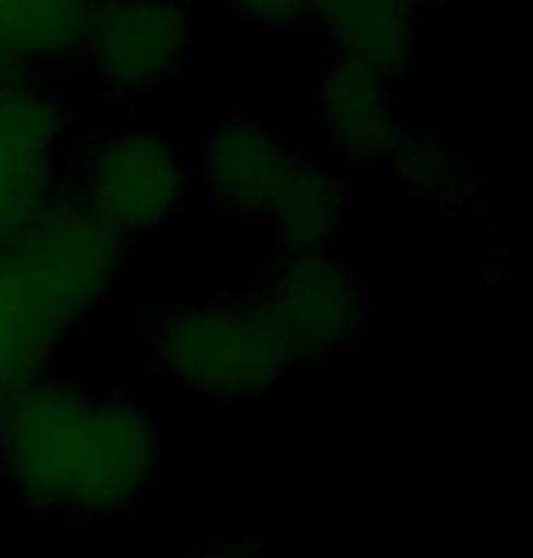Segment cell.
<instances>
[{
	"label": "cell",
	"instance_id": "6da1fadb",
	"mask_svg": "<svg viewBox=\"0 0 533 558\" xmlns=\"http://www.w3.org/2000/svg\"><path fill=\"white\" fill-rule=\"evenodd\" d=\"M161 424L118 387L45 373L0 395V486L40 519L132 511L161 468Z\"/></svg>",
	"mask_w": 533,
	"mask_h": 558
},
{
	"label": "cell",
	"instance_id": "7a4b0ae2",
	"mask_svg": "<svg viewBox=\"0 0 533 558\" xmlns=\"http://www.w3.org/2000/svg\"><path fill=\"white\" fill-rule=\"evenodd\" d=\"M129 245L62 191L0 241V395L51 373L118 286Z\"/></svg>",
	"mask_w": 533,
	"mask_h": 558
},
{
	"label": "cell",
	"instance_id": "3957f363",
	"mask_svg": "<svg viewBox=\"0 0 533 558\" xmlns=\"http://www.w3.org/2000/svg\"><path fill=\"white\" fill-rule=\"evenodd\" d=\"M194 191L219 216L270 230L278 252L332 248L348 219L343 168L270 121L231 110L191 150Z\"/></svg>",
	"mask_w": 533,
	"mask_h": 558
},
{
	"label": "cell",
	"instance_id": "277c9868",
	"mask_svg": "<svg viewBox=\"0 0 533 558\" xmlns=\"http://www.w3.org/2000/svg\"><path fill=\"white\" fill-rule=\"evenodd\" d=\"M62 191L124 245L180 223L197 194L191 150L146 121L107 124L77 135L66 157Z\"/></svg>",
	"mask_w": 533,
	"mask_h": 558
},
{
	"label": "cell",
	"instance_id": "5b68a950",
	"mask_svg": "<svg viewBox=\"0 0 533 558\" xmlns=\"http://www.w3.org/2000/svg\"><path fill=\"white\" fill-rule=\"evenodd\" d=\"M143 357L165 384L205 402H256L286 380L245 289L158 311L143 329Z\"/></svg>",
	"mask_w": 533,
	"mask_h": 558
},
{
	"label": "cell",
	"instance_id": "8992f818",
	"mask_svg": "<svg viewBox=\"0 0 533 558\" xmlns=\"http://www.w3.org/2000/svg\"><path fill=\"white\" fill-rule=\"evenodd\" d=\"M286 373L315 368L359 343L370 318L359 274L332 248L278 252L245 289Z\"/></svg>",
	"mask_w": 533,
	"mask_h": 558
},
{
	"label": "cell",
	"instance_id": "52a82bcc",
	"mask_svg": "<svg viewBox=\"0 0 533 558\" xmlns=\"http://www.w3.org/2000/svg\"><path fill=\"white\" fill-rule=\"evenodd\" d=\"M77 110L51 73H0V241L26 230L66 186Z\"/></svg>",
	"mask_w": 533,
	"mask_h": 558
},
{
	"label": "cell",
	"instance_id": "ba28073f",
	"mask_svg": "<svg viewBox=\"0 0 533 558\" xmlns=\"http://www.w3.org/2000/svg\"><path fill=\"white\" fill-rule=\"evenodd\" d=\"M194 45L186 0H92L77 66L107 99H146L180 77Z\"/></svg>",
	"mask_w": 533,
	"mask_h": 558
},
{
	"label": "cell",
	"instance_id": "9c48e42d",
	"mask_svg": "<svg viewBox=\"0 0 533 558\" xmlns=\"http://www.w3.org/2000/svg\"><path fill=\"white\" fill-rule=\"evenodd\" d=\"M399 81L376 70L351 66V62H326V73L315 92V110L322 124V140L332 161L354 172L388 168L402 135L410 132L399 99Z\"/></svg>",
	"mask_w": 533,
	"mask_h": 558
},
{
	"label": "cell",
	"instance_id": "30bf717a",
	"mask_svg": "<svg viewBox=\"0 0 533 558\" xmlns=\"http://www.w3.org/2000/svg\"><path fill=\"white\" fill-rule=\"evenodd\" d=\"M92 0H0V73H51L77 66Z\"/></svg>",
	"mask_w": 533,
	"mask_h": 558
},
{
	"label": "cell",
	"instance_id": "8fae6325",
	"mask_svg": "<svg viewBox=\"0 0 533 558\" xmlns=\"http://www.w3.org/2000/svg\"><path fill=\"white\" fill-rule=\"evenodd\" d=\"M391 172L399 175V183L410 191L416 202L435 205V208H453L472 197L475 179L472 172L446 150L435 135L427 132H405L399 150L391 157Z\"/></svg>",
	"mask_w": 533,
	"mask_h": 558
},
{
	"label": "cell",
	"instance_id": "7c38bea8",
	"mask_svg": "<svg viewBox=\"0 0 533 558\" xmlns=\"http://www.w3.org/2000/svg\"><path fill=\"white\" fill-rule=\"evenodd\" d=\"M216 4L267 34L296 37L315 29V0H216Z\"/></svg>",
	"mask_w": 533,
	"mask_h": 558
},
{
	"label": "cell",
	"instance_id": "4fadbf2b",
	"mask_svg": "<svg viewBox=\"0 0 533 558\" xmlns=\"http://www.w3.org/2000/svg\"><path fill=\"white\" fill-rule=\"evenodd\" d=\"M186 558H259V551L249 544H205Z\"/></svg>",
	"mask_w": 533,
	"mask_h": 558
},
{
	"label": "cell",
	"instance_id": "5bb4252c",
	"mask_svg": "<svg viewBox=\"0 0 533 558\" xmlns=\"http://www.w3.org/2000/svg\"><path fill=\"white\" fill-rule=\"evenodd\" d=\"M416 8H421V12L427 15V19H435L438 12H446L449 4H453V0H413Z\"/></svg>",
	"mask_w": 533,
	"mask_h": 558
}]
</instances>
